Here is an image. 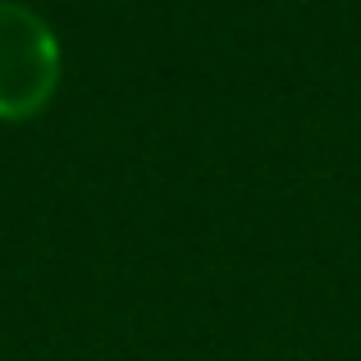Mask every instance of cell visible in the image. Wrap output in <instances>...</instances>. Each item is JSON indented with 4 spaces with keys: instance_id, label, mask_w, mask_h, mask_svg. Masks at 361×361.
Listing matches in <instances>:
<instances>
[{
    "instance_id": "cell-1",
    "label": "cell",
    "mask_w": 361,
    "mask_h": 361,
    "mask_svg": "<svg viewBox=\"0 0 361 361\" xmlns=\"http://www.w3.org/2000/svg\"><path fill=\"white\" fill-rule=\"evenodd\" d=\"M60 37L37 9L0 0V119H37L60 92Z\"/></svg>"
}]
</instances>
